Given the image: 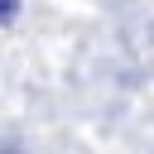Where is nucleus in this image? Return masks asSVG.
Segmentation results:
<instances>
[{
  "label": "nucleus",
  "mask_w": 154,
  "mask_h": 154,
  "mask_svg": "<svg viewBox=\"0 0 154 154\" xmlns=\"http://www.w3.org/2000/svg\"><path fill=\"white\" fill-rule=\"evenodd\" d=\"M0 154H24V149L19 144H0Z\"/></svg>",
  "instance_id": "f03ea898"
},
{
  "label": "nucleus",
  "mask_w": 154,
  "mask_h": 154,
  "mask_svg": "<svg viewBox=\"0 0 154 154\" xmlns=\"http://www.w3.org/2000/svg\"><path fill=\"white\" fill-rule=\"evenodd\" d=\"M19 19V0H0V29H10Z\"/></svg>",
  "instance_id": "f257e3e1"
}]
</instances>
